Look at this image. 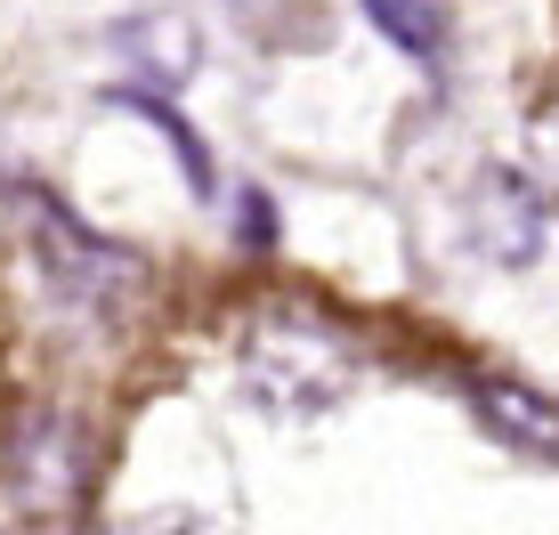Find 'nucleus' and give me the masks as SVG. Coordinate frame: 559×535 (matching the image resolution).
<instances>
[{"instance_id": "f257e3e1", "label": "nucleus", "mask_w": 559, "mask_h": 535, "mask_svg": "<svg viewBox=\"0 0 559 535\" xmlns=\"http://www.w3.org/2000/svg\"><path fill=\"white\" fill-rule=\"evenodd\" d=\"M236 381L267 414H324L357 381V341L300 300H267L236 333Z\"/></svg>"}, {"instance_id": "f03ea898", "label": "nucleus", "mask_w": 559, "mask_h": 535, "mask_svg": "<svg viewBox=\"0 0 559 535\" xmlns=\"http://www.w3.org/2000/svg\"><path fill=\"white\" fill-rule=\"evenodd\" d=\"M25 236H33V260H41L49 293L73 300V309L114 317L146 284V260L139 252H122V243H106L98 227H82L57 195H25Z\"/></svg>"}, {"instance_id": "7ed1b4c3", "label": "nucleus", "mask_w": 559, "mask_h": 535, "mask_svg": "<svg viewBox=\"0 0 559 535\" xmlns=\"http://www.w3.org/2000/svg\"><path fill=\"white\" fill-rule=\"evenodd\" d=\"M462 236L487 268H535L544 260V236H551V203L527 170L511 163H487L462 195Z\"/></svg>"}, {"instance_id": "20e7f679", "label": "nucleus", "mask_w": 559, "mask_h": 535, "mask_svg": "<svg viewBox=\"0 0 559 535\" xmlns=\"http://www.w3.org/2000/svg\"><path fill=\"white\" fill-rule=\"evenodd\" d=\"M9 479L33 511H73L90 487V430L73 414H33L9 438Z\"/></svg>"}, {"instance_id": "39448f33", "label": "nucleus", "mask_w": 559, "mask_h": 535, "mask_svg": "<svg viewBox=\"0 0 559 535\" xmlns=\"http://www.w3.org/2000/svg\"><path fill=\"white\" fill-rule=\"evenodd\" d=\"M471 406H478V423H487L495 438H503L511 454L559 463V406H551V397H535L527 381H503V373H487V381H471Z\"/></svg>"}, {"instance_id": "423d86ee", "label": "nucleus", "mask_w": 559, "mask_h": 535, "mask_svg": "<svg viewBox=\"0 0 559 535\" xmlns=\"http://www.w3.org/2000/svg\"><path fill=\"white\" fill-rule=\"evenodd\" d=\"M114 41H122V57L146 73V82H163V90H179L187 73H195V57H203V33L187 25L179 9L130 16V25H114Z\"/></svg>"}, {"instance_id": "0eeeda50", "label": "nucleus", "mask_w": 559, "mask_h": 535, "mask_svg": "<svg viewBox=\"0 0 559 535\" xmlns=\"http://www.w3.org/2000/svg\"><path fill=\"white\" fill-rule=\"evenodd\" d=\"M357 9L381 41L406 49V57H438V41H447V9L438 0H357Z\"/></svg>"}, {"instance_id": "6e6552de", "label": "nucleus", "mask_w": 559, "mask_h": 535, "mask_svg": "<svg viewBox=\"0 0 559 535\" xmlns=\"http://www.w3.org/2000/svg\"><path fill=\"white\" fill-rule=\"evenodd\" d=\"M114 106L163 130V139H170V155L187 163V187H195V195H211V155H203V139H195V130H187V122H179V114H170L163 98H154V90H114Z\"/></svg>"}, {"instance_id": "1a4fd4ad", "label": "nucleus", "mask_w": 559, "mask_h": 535, "mask_svg": "<svg viewBox=\"0 0 559 535\" xmlns=\"http://www.w3.org/2000/svg\"><path fill=\"white\" fill-rule=\"evenodd\" d=\"M114 535H227L211 511H187V503H154V511H130Z\"/></svg>"}, {"instance_id": "9d476101", "label": "nucleus", "mask_w": 559, "mask_h": 535, "mask_svg": "<svg viewBox=\"0 0 559 535\" xmlns=\"http://www.w3.org/2000/svg\"><path fill=\"white\" fill-rule=\"evenodd\" d=\"M527 146H535V170H544V187H559V106H544L527 122Z\"/></svg>"}, {"instance_id": "9b49d317", "label": "nucleus", "mask_w": 559, "mask_h": 535, "mask_svg": "<svg viewBox=\"0 0 559 535\" xmlns=\"http://www.w3.org/2000/svg\"><path fill=\"white\" fill-rule=\"evenodd\" d=\"M243 243H267V236H276V219H267V195H243Z\"/></svg>"}]
</instances>
